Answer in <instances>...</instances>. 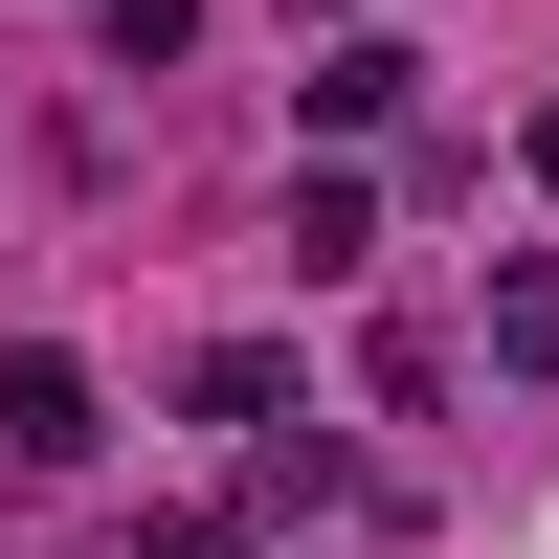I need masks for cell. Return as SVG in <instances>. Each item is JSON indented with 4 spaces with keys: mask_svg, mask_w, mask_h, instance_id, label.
<instances>
[{
    "mask_svg": "<svg viewBox=\"0 0 559 559\" xmlns=\"http://www.w3.org/2000/svg\"><path fill=\"white\" fill-rule=\"evenodd\" d=\"M0 448H23V471H90V358H0Z\"/></svg>",
    "mask_w": 559,
    "mask_h": 559,
    "instance_id": "obj_1",
    "label": "cell"
},
{
    "mask_svg": "<svg viewBox=\"0 0 559 559\" xmlns=\"http://www.w3.org/2000/svg\"><path fill=\"white\" fill-rule=\"evenodd\" d=\"M179 403H202V426H247V448H269V426H292V358H269V336H224V358H179Z\"/></svg>",
    "mask_w": 559,
    "mask_h": 559,
    "instance_id": "obj_2",
    "label": "cell"
},
{
    "mask_svg": "<svg viewBox=\"0 0 559 559\" xmlns=\"http://www.w3.org/2000/svg\"><path fill=\"white\" fill-rule=\"evenodd\" d=\"M492 358H537V381H559V247H515V269H492Z\"/></svg>",
    "mask_w": 559,
    "mask_h": 559,
    "instance_id": "obj_3",
    "label": "cell"
},
{
    "mask_svg": "<svg viewBox=\"0 0 559 559\" xmlns=\"http://www.w3.org/2000/svg\"><path fill=\"white\" fill-rule=\"evenodd\" d=\"M90 45H112V68H179V45H202V0H90Z\"/></svg>",
    "mask_w": 559,
    "mask_h": 559,
    "instance_id": "obj_4",
    "label": "cell"
},
{
    "mask_svg": "<svg viewBox=\"0 0 559 559\" xmlns=\"http://www.w3.org/2000/svg\"><path fill=\"white\" fill-rule=\"evenodd\" d=\"M134 559H247V537H224V515H134Z\"/></svg>",
    "mask_w": 559,
    "mask_h": 559,
    "instance_id": "obj_5",
    "label": "cell"
}]
</instances>
